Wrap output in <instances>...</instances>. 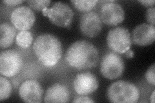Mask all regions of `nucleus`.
Returning a JSON list of instances; mask_svg holds the SVG:
<instances>
[{"label": "nucleus", "mask_w": 155, "mask_h": 103, "mask_svg": "<svg viewBox=\"0 0 155 103\" xmlns=\"http://www.w3.org/2000/svg\"><path fill=\"white\" fill-rule=\"evenodd\" d=\"M12 86L11 82L6 77H0V101L7 99L11 95Z\"/></svg>", "instance_id": "nucleus-18"}, {"label": "nucleus", "mask_w": 155, "mask_h": 103, "mask_svg": "<svg viewBox=\"0 0 155 103\" xmlns=\"http://www.w3.org/2000/svg\"><path fill=\"white\" fill-rule=\"evenodd\" d=\"M125 65L123 59L114 52L104 55L100 63V72L105 78L114 80L123 74Z\"/></svg>", "instance_id": "nucleus-6"}, {"label": "nucleus", "mask_w": 155, "mask_h": 103, "mask_svg": "<svg viewBox=\"0 0 155 103\" xmlns=\"http://www.w3.org/2000/svg\"><path fill=\"white\" fill-rule=\"evenodd\" d=\"M65 60L71 67L78 70H90L98 65V50L88 41H77L68 48Z\"/></svg>", "instance_id": "nucleus-1"}, {"label": "nucleus", "mask_w": 155, "mask_h": 103, "mask_svg": "<svg viewBox=\"0 0 155 103\" xmlns=\"http://www.w3.org/2000/svg\"><path fill=\"white\" fill-rule=\"evenodd\" d=\"M107 97L109 101L114 103H135L138 101L140 91L133 83L120 80L109 86Z\"/></svg>", "instance_id": "nucleus-3"}, {"label": "nucleus", "mask_w": 155, "mask_h": 103, "mask_svg": "<svg viewBox=\"0 0 155 103\" xmlns=\"http://www.w3.org/2000/svg\"><path fill=\"white\" fill-rule=\"evenodd\" d=\"M95 101L93 99H91L90 97L84 96V95H81L80 97H77L74 98V99L72 101V102H86V103H91V102H94Z\"/></svg>", "instance_id": "nucleus-22"}, {"label": "nucleus", "mask_w": 155, "mask_h": 103, "mask_svg": "<svg viewBox=\"0 0 155 103\" xmlns=\"http://www.w3.org/2000/svg\"><path fill=\"white\" fill-rule=\"evenodd\" d=\"M155 8L154 7H150L147 9V11L145 14V18H146L147 21L149 24L154 26L155 24Z\"/></svg>", "instance_id": "nucleus-21"}, {"label": "nucleus", "mask_w": 155, "mask_h": 103, "mask_svg": "<svg viewBox=\"0 0 155 103\" xmlns=\"http://www.w3.org/2000/svg\"><path fill=\"white\" fill-rule=\"evenodd\" d=\"M12 25L20 31H27L31 29L35 22V16L32 10L27 6L16 8L11 15Z\"/></svg>", "instance_id": "nucleus-9"}, {"label": "nucleus", "mask_w": 155, "mask_h": 103, "mask_svg": "<svg viewBox=\"0 0 155 103\" xmlns=\"http://www.w3.org/2000/svg\"><path fill=\"white\" fill-rule=\"evenodd\" d=\"M132 42L143 47L151 45L155 40V27L147 23H142L136 27L132 32Z\"/></svg>", "instance_id": "nucleus-13"}, {"label": "nucleus", "mask_w": 155, "mask_h": 103, "mask_svg": "<svg viewBox=\"0 0 155 103\" xmlns=\"http://www.w3.org/2000/svg\"><path fill=\"white\" fill-rule=\"evenodd\" d=\"M140 3H141L142 5L146 7H154L155 3L154 0H142V1H138Z\"/></svg>", "instance_id": "nucleus-24"}, {"label": "nucleus", "mask_w": 155, "mask_h": 103, "mask_svg": "<svg viewBox=\"0 0 155 103\" xmlns=\"http://www.w3.org/2000/svg\"><path fill=\"white\" fill-rule=\"evenodd\" d=\"M124 55L126 58H133L134 56V52L132 50L129 49V50L124 53Z\"/></svg>", "instance_id": "nucleus-25"}, {"label": "nucleus", "mask_w": 155, "mask_h": 103, "mask_svg": "<svg viewBox=\"0 0 155 103\" xmlns=\"http://www.w3.org/2000/svg\"><path fill=\"white\" fill-rule=\"evenodd\" d=\"M23 66L21 56L16 50H7L0 53V73L2 76L11 77L19 72Z\"/></svg>", "instance_id": "nucleus-7"}, {"label": "nucleus", "mask_w": 155, "mask_h": 103, "mask_svg": "<svg viewBox=\"0 0 155 103\" xmlns=\"http://www.w3.org/2000/svg\"><path fill=\"white\" fill-rule=\"evenodd\" d=\"M33 41V36L29 31H20L16 36V43L22 48H27L31 47Z\"/></svg>", "instance_id": "nucleus-16"}, {"label": "nucleus", "mask_w": 155, "mask_h": 103, "mask_svg": "<svg viewBox=\"0 0 155 103\" xmlns=\"http://www.w3.org/2000/svg\"><path fill=\"white\" fill-rule=\"evenodd\" d=\"M100 18L109 27L118 25L125 19V11L120 5L114 1L105 2L100 10Z\"/></svg>", "instance_id": "nucleus-8"}, {"label": "nucleus", "mask_w": 155, "mask_h": 103, "mask_svg": "<svg viewBox=\"0 0 155 103\" xmlns=\"http://www.w3.org/2000/svg\"><path fill=\"white\" fill-rule=\"evenodd\" d=\"M132 39L127 28L117 27L110 30L107 36V44L114 53H124L132 45Z\"/></svg>", "instance_id": "nucleus-5"}, {"label": "nucleus", "mask_w": 155, "mask_h": 103, "mask_svg": "<svg viewBox=\"0 0 155 103\" xmlns=\"http://www.w3.org/2000/svg\"><path fill=\"white\" fill-rule=\"evenodd\" d=\"M154 93H155V91L154 90L153 92L152 95H151V97H150V102H152V103L154 102Z\"/></svg>", "instance_id": "nucleus-26"}, {"label": "nucleus", "mask_w": 155, "mask_h": 103, "mask_svg": "<svg viewBox=\"0 0 155 103\" xmlns=\"http://www.w3.org/2000/svg\"><path fill=\"white\" fill-rule=\"evenodd\" d=\"M23 2L24 1H23V0H21V1H20V0H4V1H3V3L8 6L19 5H21Z\"/></svg>", "instance_id": "nucleus-23"}, {"label": "nucleus", "mask_w": 155, "mask_h": 103, "mask_svg": "<svg viewBox=\"0 0 155 103\" xmlns=\"http://www.w3.org/2000/svg\"><path fill=\"white\" fill-rule=\"evenodd\" d=\"M145 79H146L148 83L150 85L154 86L155 85V65L153 63V65L149 66L146 73H145Z\"/></svg>", "instance_id": "nucleus-20"}, {"label": "nucleus", "mask_w": 155, "mask_h": 103, "mask_svg": "<svg viewBox=\"0 0 155 103\" xmlns=\"http://www.w3.org/2000/svg\"><path fill=\"white\" fill-rule=\"evenodd\" d=\"M43 16L49 18L50 21L60 27H69L74 17V12L69 5L63 3H55L51 8L43 9Z\"/></svg>", "instance_id": "nucleus-4"}, {"label": "nucleus", "mask_w": 155, "mask_h": 103, "mask_svg": "<svg viewBox=\"0 0 155 103\" xmlns=\"http://www.w3.org/2000/svg\"><path fill=\"white\" fill-rule=\"evenodd\" d=\"M75 92L80 95H87L95 92L98 88V81L89 72L77 74L73 82Z\"/></svg>", "instance_id": "nucleus-12"}, {"label": "nucleus", "mask_w": 155, "mask_h": 103, "mask_svg": "<svg viewBox=\"0 0 155 103\" xmlns=\"http://www.w3.org/2000/svg\"><path fill=\"white\" fill-rule=\"evenodd\" d=\"M33 51L43 65L52 67L60 60L63 49L58 37L51 34H42L34 41Z\"/></svg>", "instance_id": "nucleus-2"}, {"label": "nucleus", "mask_w": 155, "mask_h": 103, "mask_svg": "<svg viewBox=\"0 0 155 103\" xmlns=\"http://www.w3.org/2000/svg\"><path fill=\"white\" fill-rule=\"evenodd\" d=\"M28 5L31 9L37 11H42L43 9L47 8L51 3L49 0H28L27 1Z\"/></svg>", "instance_id": "nucleus-19"}, {"label": "nucleus", "mask_w": 155, "mask_h": 103, "mask_svg": "<svg viewBox=\"0 0 155 103\" xmlns=\"http://www.w3.org/2000/svg\"><path fill=\"white\" fill-rule=\"evenodd\" d=\"M79 26L83 35L89 37H94L101 31L102 21L98 13L95 11H91L81 16Z\"/></svg>", "instance_id": "nucleus-10"}, {"label": "nucleus", "mask_w": 155, "mask_h": 103, "mask_svg": "<svg viewBox=\"0 0 155 103\" xmlns=\"http://www.w3.org/2000/svg\"><path fill=\"white\" fill-rule=\"evenodd\" d=\"M16 28L8 23H2L0 24V47L5 49L11 47L15 40Z\"/></svg>", "instance_id": "nucleus-15"}, {"label": "nucleus", "mask_w": 155, "mask_h": 103, "mask_svg": "<svg viewBox=\"0 0 155 103\" xmlns=\"http://www.w3.org/2000/svg\"><path fill=\"white\" fill-rule=\"evenodd\" d=\"M43 94V90L41 86L35 79L24 81L19 88V97L25 102H41Z\"/></svg>", "instance_id": "nucleus-11"}, {"label": "nucleus", "mask_w": 155, "mask_h": 103, "mask_svg": "<svg viewBox=\"0 0 155 103\" xmlns=\"http://www.w3.org/2000/svg\"><path fill=\"white\" fill-rule=\"evenodd\" d=\"M70 100V92L67 87L56 83L48 88L44 97L45 102H68Z\"/></svg>", "instance_id": "nucleus-14"}, {"label": "nucleus", "mask_w": 155, "mask_h": 103, "mask_svg": "<svg viewBox=\"0 0 155 103\" xmlns=\"http://www.w3.org/2000/svg\"><path fill=\"white\" fill-rule=\"evenodd\" d=\"M98 2L96 0H93V1H90V0H73V1H71V3L73 4L74 7L77 10L85 13L91 12V10L93 9Z\"/></svg>", "instance_id": "nucleus-17"}]
</instances>
